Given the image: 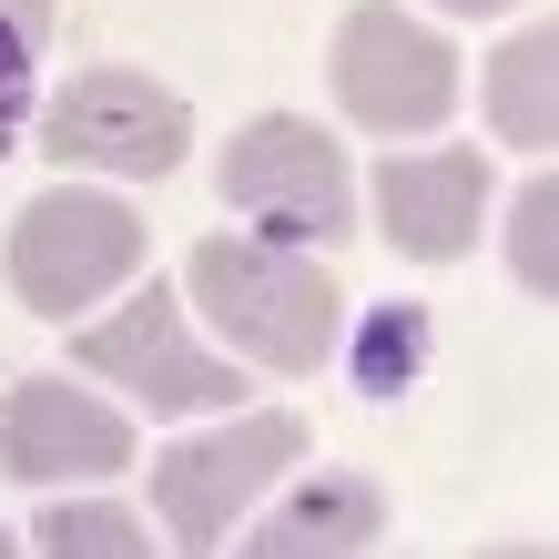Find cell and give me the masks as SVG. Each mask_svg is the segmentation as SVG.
<instances>
[{"label":"cell","instance_id":"obj_1","mask_svg":"<svg viewBox=\"0 0 559 559\" xmlns=\"http://www.w3.org/2000/svg\"><path fill=\"white\" fill-rule=\"evenodd\" d=\"M193 306L214 316V336L254 356L275 377H316L336 356V275L306 265V245L275 235H204L193 245Z\"/></svg>","mask_w":559,"mask_h":559},{"label":"cell","instance_id":"obj_2","mask_svg":"<svg viewBox=\"0 0 559 559\" xmlns=\"http://www.w3.org/2000/svg\"><path fill=\"white\" fill-rule=\"evenodd\" d=\"M214 183H224V204H235L254 235H275V245H346L356 235V174H346L336 133L306 122V112H254L245 133L224 143Z\"/></svg>","mask_w":559,"mask_h":559},{"label":"cell","instance_id":"obj_3","mask_svg":"<svg viewBox=\"0 0 559 559\" xmlns=\"http://www.w3.org/2000/svg\"><path fill=\"white\" fill-rule=\"evenodd\" d=\"M325 82H336V112L367 133H438L457 103V51L427 21H407L397 0H356L336 21Z\"/></svg>","mask_w":559,"mask_h":559},{"label":"cell","instance_id":"obj_4","mask_svg":"<svg viewBox=\"0 0 559 559\" xmlns=\"http://www.w3.org/2000/svg\"><path fill=\"white\" fill-rule=\"evenodd\" d=\"M133 265H143V214L112 204V193L61 183L41 204H21V224H11V295L51 325L82 316L92 295H112Z\"/></svg>","mask_w":559,"mask_h":559},{"label":"cell","instance_id":"obj_5","mask_svg":"<svg viewBox=\"0 0 559 559\" xmlns=\"http://www.w3.org/2000/svg\"><path fill=\"white\" fill-rule=\"evenodd\" d=\"M193 143L183 122V92H163L153 72H122V61H103V72L61 82L51 112H41V153L61 163V174H122V183H153L174 174Z\"/></svg>","mask_w":559,"mask_h":559},{"label":"cell","instance_id":"obj_6","mask_svg":"<svg viewBox=\"0 0 559 559\" xmlns=\"http://www.w3.org/2000/svg\"><path fill=\"white\" fill-rule=\"evenodd\" d=\"M295 457H306V417H285V407L163 448V457H153V509H163V530H174V549H214V539L295 468Z\"/></svg>","mask_w":559,"mask_h":559},{"label":"cell","instance_id":"obj_7","mask_svg":"<svg viewBox=\"0 0 559 559\" xmlns=\"http://www.w3.org/2000/svg\"><path fill=\"white\" fill-rule=\"evenodd\" d=\"M72 367L82 377H112L122 397L153 407V417H214V407L245 397V377L224 367L214 346H193V325L174 316V285L133 295L112 325H82V336H72Z\"/></svg>","mask_w":559,"mask_h":559},{"label":"cell","instance_id":"obj_8","mask_svg":"<svg viewBox=\"0 0 559 559\" xmlns=\"http://www.w3.org/2000/svg\"><path fill=\"white\" fill-rule=\"evenodd\" d=\"M133 417L122 407H103L92 386H72V377H31V386H11L0 397V468L11 478H112V468H133Z\"/></svg>","mask_w":559,"mask_h":559},{"label":"cell","instance_id":"obj_9","mask_svg":"<svg viewBox=\"0 0 559 559\" xmlns=\"http://www.w3.org/2000/svg\"><path fill=\"white\" fill-rule=\"evenodd\" d=\"M377 224L407 265H457L488 224V153H386L377 163Z\"/></svg>","mask_w":559,"mask_h":559},{"label":"cell","instance_id":"obj_10","mask_svg":"<svg viewBox=\"0 0 559 559\" xmlns=\"http://www.w3.org/2000/svg\"><path fill=\"white\" fill-rule=\"evenodd\" d=\"M386 530V499L367 478H306L275 519H254V559H306V549H367Z\"/></svg>","mask_w":559,"mask_h":559},{"label":"cell","instance_id":"obj_11","mask_svg":"<svg viewBox=\"0 0 559 559\" xmlns=\"http://www.w3.org/2000/svg\"><path fill=\"white\" fill-rule=\"evenodd\" d=\"M549 72H559V41H549V31H519V41L488 51V133H499V143L549 153V133H559Z\"/></svg>","mask_w":559,"mask_h":559},{"label":"cell","instance_id":"obj_12","mask_svg":"<svg viewBox=\"0 0 559 559\" xmlns=\"http://www.w3.org/2000/svg\"><path fill=\"white\" fill-rule=\"evenodd\" d=\"M417 367H427V316L417 306H377L356 325V386H367V397H397Z\"/></svg>","mask_w":559,"mask_h":559},{"label":"cell","instance_id":"obj_13","mask_svg":"<svg viewBox=\"0 0 559 559\" xmlns=\"http://www.w3.org/2000/svg\"><path fill=\"white\" fill-rule=\"evenodd\" d=\"M31 549H51V559H133V549H153V539H143L133 509H41Z\"/></svg>","mask_w":559,"mask_h":559},{"label":"cell","instance_id":"obj_14","mask_svg":"<svg viewBox=\"0 0 559 559\" xmlns=\"http://www.w3.org/2000/svg\"><path fill=\"white\" fill-rule=\"evenodd\" d=\"M549 214H559V193H549V174L509 204V235H519V285L530 295H549Z\"/></svg>","mask_w":559,"mask_h":559},{"label":"cell","instance_id":"obj_15","mask_svg":"<svg viewBox=\"0 0 559 559\" xmlns=\"http://www.w3.org/2000/svg\"><path fill=\"white\" fill-rule=\"evenodd\" d=\"M21 122H31V41L0 21V153L21 143Z\"/></svg>","mask_w":559,"mask_h":559},{"label":"cell","instance_id":"obj_16","mask_svg":"<svg viewBox=\"0 0 559 559\" xmlns=\"http://www.w3.org/2000/svg\"><path fill=\"white\" fill-rule=\"evenodd\" d=\"M0 21H11V31H21V41H31V51H41V41H51V0H0Z\"/></svg>","mask_w":559,"mask_h":559},{"label":"cell","instance_id":"obj_17","mask_svg":"<svg viewBox=\"0 0 559 559\" xmlns=\"http://www.w3.org/2000/svg\"><path fill=\"white\" fill-rule=\"evenodd\" d=\"M438 11H468V21H488V11H509V0H438Z\"/></svg>","mask_w":559,"mask_h":559},{"label":"cell","instance_id":"obj_18","mask_svg":"<svg viewBox=\"0 0 559 559\" xmlns=\"http://www.w3.org/2000/svg\"><path fill=\"white\" fill-rule=\"evenodd\" d=\"M0 549H11V530H0Z\"/></svg>","mask_w":559,"mask_h":559}]
</instances>
